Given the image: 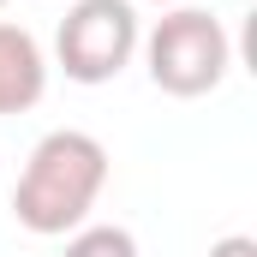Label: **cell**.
Wrapping results in <instances>:
<instances>
[{
  "instance_id": "cell-2",
  "label": "cell",
  "mask_w": 257,
  "mask_h": 257,
  "mask_svg": "<svg viewBox=\"0 0 257 257\" xmlns=\"http://www.w3.org/2000/svg\"><path fill=\"white\" fill-rule=\"evenodd\" d=\"M138 48H144L150 84L162 96H180V102H197V96L221 90V78L233 66V36L203 6H168Z\"/></svg>"
},
{
  "instance_id": "cell-5",
  "label": "cell",
  "mask_w": 257,
  "mask_h": 257,
  "mask_svg": "<svg viewBox=\"0 0 257 257\" xmlns=\"http://www.w3.org/2000/svg\"><path fill=\"white\" fill-rule=\"evenodd\" d=\"M60 257H138V239L114 221H84L78 233H66Z\"/></svg>"
},
{
  "instance_id": "cell-4",
  "label": "cell",
  "mask_w": 257,
  "mask_h": 257,
  "mask_svg": "<svg viewBox=\"0 0 257 257\" xmlns=\"http://www.w3.org/2000/svg\"><path fill=\"white\" fill-rule=\"evenodd\" d=\"M42 90H48V54H42V42L24 24L0 18V120L36 108Z\"/></svg>"
},
{
  "instance_id": "cell-6",
  "label": "cell",
  "mask_w": 257,
  "mask_h": 257,
  "mask_svg": "<svg viewBox=\"0 0 257 257\" xmlns=\"http://www.w3.org/2000/svg\"><path fill=\"white\" fill-rule=\"evenodd\" d=\"M209 257H257V239L251 233H227V239H215Z\"/></svg>"
},
{
  "instance_id": "cell-3",
  "label": "cell",
  "mask_w": 257,
  "mask_h": 257,
  "mask_svg": "<svg viewBox=\"0 0 257 257\" xmlns=\"http://www.w3.org/2000/svg\"><path fill=\"white\" fill-rule=\"evenodd\" d=\"M144 42L132 0H72L54 30V60L72 84H114Z\"/></svg>"
},
{
  "instance_id": "cell-1",
  "label": "cell",
  "mask_w": 257,
  "mask_h": 257,
  "mask_svg": "<svg viewBox=\"0 0 257 257\" xmlns=\"http://www.w3.org/2000/svg\"><path fill=\"white\" fill-rule=\"evenodd\" d=\"M102 186H108V144L96 132L60 126L48 138H36V150L24 156L12 215L36 239H66V233H78L90 221Z\"/></svg>"
},
{
  "instance_id": "cell-8",
  "label": "cell",
  "mask_w": 257,
  "mask_h": 257,
  "mask_svg": "<svg viewBox=\"0 0 257 257\" xmlns=\"http://www.w3.org/2000/svg\"><path fill=\"white\" fill-rule=\"evenodd\" d=\"M0 6H6V0H0Z\"/></svg>"
},
{
  "instance_id": "cell-7",
  "label": "cell",
  "mask_w": 257,
  "mask_h": 257,
  "mask_svg": "<svg viewBox=\"0 0 257 257\" xmlns=\"http://www.w3.org/2000/svg\"><path fill=\"white\" fill-rule=\"evenodd\" d=\"M150 6H162V12H168V6H186V0H150Z\"/></svg>"
}]
</instances>
